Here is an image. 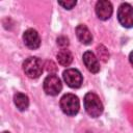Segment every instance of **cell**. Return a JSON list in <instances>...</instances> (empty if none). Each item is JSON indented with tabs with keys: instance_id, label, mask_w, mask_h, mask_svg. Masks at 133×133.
I'll use <instances>...</instances> for the list:
<instances>
[{
	"instance_id": "30bf717a",
	"label": "cell",
	"mask_w": 133,
	"mask_h": 133,
	"mask_svg": "<svg viewBox=\"0 0 133 133\" xmlns=\"http://www.w3.org/2000/svg\"><path fill=\"white\" fill-rule=\"evenodd\" d=\"M76 35H77L78 39L80 41V43H82L84 45H89L92 41V35H91L89 29L84 24H79L76 27Z\"/></svg>"
},
{
	"instance_id": "8992f818",
	"label": "cell",
	"mask_w": 133,
	"mask_h": 133,
	"mask_svg": "<svg viewBox=\"0 0 133 133\" xmlns=\"http://www.w3.org/2000/svg\"><path fill=\"white\" fill-rule=\"evenodd\" d=\"M62 77L66 85L72 88H79L82 85L83 77L77 69H66L62 73Z\"/></svg>"
},
{
	"instance_id": "5b68a950",
	"label": "cell",
	"mask_w": 133,
	"mask_h": 133,
	"mask_svg": "<svg viewBox=\"0 0 133 133\" xmlns=\"http://www.w3.org/2000/svg\"><path fill=\"white\" fill-rule=\"evenodd\" d=\"M43 87L47 95L57 96L62 89V84H61L60 79L56 75L50 74L45 78L43 82Z\"/></svg>"
},
{
	"instance_id": "9a60e30c",
	"label": "cell",
	"mask_w": 133,
	"mask_h": 133,
	"mask_svg": "<svg viewBox=\"0 0 133 133\" xmlns=\"http://www.w3.org/2000/svg\"><path fill=\"white\" fill-rule=\"evenodd\" d=\"M57 45L60 46L61 48L66 47L69 45V38L65 37V36H62V35L59 36V37H57Z\"/></svg>"
},
{
	"instance_id": "ac0fdd59",
	"label": "cell",
	"mask_w": 133,
	"mask_h": 133,
	"mask_svg": "<svg viewBox=\"0 0 133 133\" xmlns=\"http://www.w3.org/2000/svg\"><path fill=\"white\" fill-rule=\"evenodd\" d=\"M2 133H10V132H8V131H3Z\"/></svg>"
},
{
	"instance_id": "277c9868",
	"label": "cell",
	"mask_w": 133,
	"mask_h": 133,
	"mask_svg": "<svg viewBox=\"0 0 133 133\" xmlns=\"http://www.w3.org/2000/svg\"><path fill=\"white\" fill-rule=\"evenodd\" d=\"M117 20L125 28L133 27V7L129 3H122L117 9Z\"/></svg>"
},
{
	"instance_id": "5bb4252c",
	"label": "cell",
	"mask_w": 133,
	"mask_h": 133,
	"mask_svg": "<svg viewBox=\"0 0 133 133\" xmlns=\"http://www.w3.org/2000/svg\"><path fill=\"white\" fill-rule=\"evenodd\" d=\"M58 4L60 6H62L63 8H65V9H72L77 4V1H74V0H72V1H64V2L58 1Z\"/></svg>"
},
{
	"instance_id": "e0dca14e",
	"label": "cell",
	"mask_w": 133,
	"mask_h": 133,
	"mask_svg": "<svg viewBox=\"0 0 133 133\" xmlns=\"http://www.w3.org/2000/svg\"><path fill=\"white\" fill-rule=\"evenodd\" d=\"M129 61H130L131 65L133 66V51H131V53L129 54Z\"/></svg>"
},
{
	"instance_id": "4fadbf2b",
	"label": "cell",
	"mask_w": 133,
	"mask_h": 133,
	"mask_svg": "<svg viewBox=\"0 0 133 133\" xmlns=\"http://www.w3.org/2000/svg\"><path fill=\"white\" fill-rule=\"evenodd\" d=\"M97 52H98V55L100 57V59L104 62H106L108 59H109V53H108V50L103 46V45H100L98 46L97 48Z\"/></svg>"
},
{
	"instance_id": "7a4b0ae2",
	"label": "cell",
	"mask_w": 133,
	"mask_h": 133,
	"mask_svg": "<svg viewBox=\"0 0 133 133\" xmlns=\"http://www.w3.org/2000/svg\"><path fill=\"white\" fill-rule=\"evenodd\" d=\"M44 70V63L43 61L35 56H30L25 59L23 62V71L27 77L31 79L38 78Z\"/></svg>"
},
{
	"instance_id": "9c48e42d",
	"label": "cell",
	"mask_w": 133,
	"mask_h": 133,
	"mask_svg": "<svg viewBox=\"0 0 133 133\" xmlns=\"http://www.w3.org/2000/svg\"><path fill=\"white\" fill-rule=\"evenodd\" d=\"M82 59H83V62L86 66V69L90 72V73H98L100 71V63H99V60L98 58L96 57V55L91 52V51H86L83 53V56H82Z\"/></svg>"
},
{
	"instance_id": "ba28073f",
	"label": "cell",
	"mask_w": 133,
	"mask_h": 133,
	"mask_svg": "<svg viewBox=\"0 0 133 133\" xmlns=\"http://www.w3.org/2000/svg\"><path fill=\"white\" fill-rule=\"evenodd\" d=\"M23 42L25 46L31 50L37 49L41 46V37L36 30L34 29H27L23 33Z\"/></svg>"
},
{
	"instance_id": "6da1fadb",
	"label": "cell",
	"mask_w": 133,
	"mask_h": 133,
	"mask_svg": "<svg viewBox=\"0 0 133 133\" xmlns=\"http://www.w3.org/2000/svg\"><path fill=\"white\" fill-rule=\"evenodd\" d=\"M83 105L85 111L91 117H99L104 110L103 104L100 98L95 92H87L83 99Z\"/></svg>"
},
{
	"instance_id": "2e32d148",
	"label": "cell",
	"mask_w": 133,
	"mask_h": 133,
	"mask_svg": "<svg viewBox=\"0 0 133 133\" xmlns=\"http://www.w3.org/2000/svg\"><path fill=\"white\" fill-rule=\"evenodd\" d=\"M45 66H47L46 69H47L48 72H50V74H51L52 72H55V71H56V66H55V64H54L53 61H47Z\"/></svg>"
},
{
	"instance_id": "7c38bea8",
	"label": "cell",
	"mask_w": 133,
	"mask_h": 133,
	"mask_svg": "<svg viewBox=\"0 0 133 133\" xmlns=\"http://www.w3.org/2000/svg\"><path fill=\"white\" fill-rule=\"evenodd\" d=\"M57 60L58 63L62 66H69L73 61V55L70 50L62 49L57 53Z\"/></svg>"
},
{
	"instance_id": "8fae6325",
	"label": "cell",
	"mask_w": 133,
	"mask_h": 133,
	"mask_svg": "<svg viewBox=\"0 0 133 133\" xmlns=\"http://www.w3.org/2000/svg\"><path fill=\"white\" fill-rule=\"evenodd\" d=\"M14 103L20 111H25L29 106V99L25 94L16 92L14 95Z\"/></svg>"
},
{
	"instance_id": "3957f363",
	"label": "cell",
	"mask_w": 133,
	"mask_h": 133,
	"mask_svg": "<svg viewBox=\"0 0 133 133\" xmlns=\"http://www.w3.org/2000/svg\"><path fill=\"white\" fill-rule=\"evenodd\" d=\"M60 108L62 112L69 116H74L78 113L80 108V102L77 96L74 94H65L60 99Z\"/></svg>"
},
{
	"instance_id": "52a82bcc",
	"label": "cell",
	"mask_w": 133,
	"mask_h": 133,
	"mask_svg": "<svg viewBox=\"0 0 133 133\" xmlns=\"http://www.w3.org/2000/svg\"><path fill=\"white\" fill-rule=\"evenodd\" d=\"M95 10L100 20L106 21L111 17V15L113 12V7H112L111 2H109L107 0H100L96 3Z\"/></svg>"
}]
</instances>
